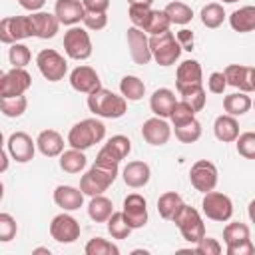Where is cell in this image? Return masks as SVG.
I'll return each instance as SVG.
<instances>
[{
    "label": "cell",
    "mask_w": 255,
    "mask_h": 255,
    "mask_svg": "<svg viewBox=\"0 0 255 255\" xmlns=\"http://www.w3.org/2000/svg\"><path fill=\"white\" fill-rule=\"evenodd\" d=\"M118 165L114 161H106V159H96L94 165L82 175L80 179V189L84 195H102L118 177Z\"/></svg>",
    "instance_id": "obj_1"
},
{
    "label": "cell",
    "mask_w": 255,
    "mask_h": 255,
    "mask_svg": "<svg viewBox=\"0 0 255 255\" xmlns=\"http://www.w3.org/2000/svg\"><path fill=\"white\" fill-rule=\"evenodd\" d=\"M88 108L98 118L118 120L128 112V100L108 88H98L88 94Z\"/></svg>",
    "instance_id": "obj_2"
},
{
    "label": "cell",
    "mask_w": 255,
    "mask_h": 255,
    "mask_svg": "<svg viewBox=\"0 0 255 255\" xmlns=\"http://www.w3.org/2000/svg\"><path fill=\"white\" fill-rule=\"evenodd\" d=\"M106 137V126L96 118H86L78 124H74L68 131V143L74 149L86 151L94 143H100Z\"/></svg>",
    "instance_id": "obj_3"
},
{
    "label": "cell",
    "mask_w": 255,
    "mask_h": 255,
    "mask_svg": "<svg viewBox=\"0 0 255 255\" xmlns=\"http://www.w3.org/2000/svg\"><path fill=\"white\" fill-rule=\"evenodd\" d=\"M171 221L177 225L181 237L185 241H189V243H195L205 235V223H203L199 211L195 207L187 205V203H181L177 207V211L173 213Z\"/></svg>",
    "instance_id": "obj_4"
},
{
    "label": "cell",
    "mask_w": 255,
    "mask_h": 255,
    "mask_svg": "<svg viewBox=\"0 0 255 255\" xmlns=\"http://www.w3.org/2000/svg\"><path fill=\"white\" fill-rule=\"evenodd\" d=\"M149 52H151V58L159 64V66H171L177 62L179 54H181V46L177 44L175 36L165 30L161 34H155L149 38Z\"/></svg>",
    "instance_id": "obj_5"
},
{
    "label": "cell",
    "mask_w": 255,
    "mask_h": 255,
    "mask_svg": "<svg viewBox=\"0 0 255 255\" xmlns=\"http://www.w3.org/2000/svg\"><path fill=\"white\" fill-rule=\"evenodd\" d=\"M223 239L227 245V255H251L255 245L251 243L249 225L241 221H231L223 229Z\"/></svg>",
    "instance_id": "obj_6"
},
{
    "label": "cell",
    "mask_w": 255,
    "mask_h": 255,
    "mask_svg": "<svg viewBox=\"0 0 255 255\" xmlns=\"http://www.w3.org/2000/svg\"><path fill=\"white\" fill-rule=\"evenodd\" d=\"M36 66L40 70V74L48 80V82H60L64 80L66 72H68V62L66 58L52 50V48H46V50H40L38 56H36Z\"/></svg>",
    "instance_id": "obj_7"
},
{
    "label": "cell",
    "mask_w": 255,
    "mask_h": 255,
    "mask_svg": "<svg viewBox=\"0 0 255 255\" xmlns=\"http://www.w3.org/2000/svg\"><path fill=\"white\" fill-rule=\"evenodd\" d=\"M34 28L30 16H6L0 20V42L16 44L24 38H32Z\"/></svg>",
    "instance_id": "obj_8"
},
{
    "label": "cell",
    "mask_w": 255,
    "mask_h": 255,
    "mask_svg": "<svg viewBox=\"0 0 255 255\" xmlns=\"http://www.w3.org/2000/svg\"><path fill=\"white\" fill-rule=\"evenodd\" d=\"M201 209L203 215L211 221H229L233 215V201L229 199V195L219 193V191H207L201 199Z\"/></svg>",
    "instance_id": "obj_9"
},
{
    "label": "cell",
    "mask_w": 255,
    "mask_h": 255,
    "mask_svg": "<svg viewBox=\"0 0 255 255\" xmlns=\"http://www.w3.org/2000/svg\"><path fill=\"white\" fill-rule=\"evenodd\" d=\"M64 50L72 60H88L92 56V40L86 28L72 26L64 34Z\"/></svg>",
    "instance_id": "obj_10"
},
{
    "label": "cell",
    "mask_w": 255,
    "mask_h": 255,
    "mask_svg": "<svg viewBox=\"0 0 255 255\" xmlns=\"http://www.w3.org/2000/svg\"><path fill=\"white\" fill-rule=\"evenodd\" d=\"M201 80H203V72H201V64L197 60H183L177 66L175 88H177L179 96L201 88Z\"/></svg>",
    "instance_id": "obj_11"
},
{
    "label": "cell",
    "mask_w": 255,
    "mask_h": 255,
    "mask_svg": "<svg viewBox=\"0 0 255 255\" xmlns=\"http://www.w3.org/2000/svg\"><path fill=\"white\" fill-rule=\"evenodd\" d=\"M189 179H191V185L201 193H207V191L215 189V185H217V167H215V163H211L207 159H197L189 169Z\"/></svg>",
    "instance_id": "obj_12"
},
{
    "label": "cell",
    "mask_w": 255,
    "mask_h": 255,
    "mask_svg": "<svg viewBox=\"0 0 255 255\" xmlns=\"http://www.w3.org/2000/svg\"><path fill=\"white\" fill-rule=\"evenodd\" d=\"M32 86V76L24 68H12L0 78V98L22 96Z\"/></svg>",
    "instance_id": "obj_13"
},
{
    "label": "cell",
    "mask_w": 255,
    "mask_h": 255,
    "mask_svg": "<svg viewBox=\"0 0 255 255\" xmlns=\"http://www.w3.org/2000/svg\"><path fill=\"white\" fill-rule=\"evenodd\" d=\"M50 235L58 243H74L80 237V223L70 213H58L50 223Z\"/></svg>",
    "instance_id": "obj_14"
},
{
    "label": "cell",
    "mask_w": 255,
    "mask_h": 255,
    "mask_svg": "<svg viewBox=\"0 0 255 255\" xmlns=\"http://www.w3.org/2000/svg\"><path fill=\"white\" fill-rule=\"evenodd\" d=\"M227 86L239 88V92L251 94L255 90V68L251 66H241V64H229L223 70Z\"/></svg>",
    "instance_id": "obj_15"
},
{
    "label": "cell",
    "mask_w": 255,
    "mask_h": 255,
    "mask_svg": "<svg viewBox=\"0 0 255 255\" xmlns=\"http://www.w3.org/2000/svg\"><path fill=\"white\" fill-rule=\"evenodd\" d=\"M122 213L131 229H141L147 223V203L139 193H129L124 199Z\"/></svg>",
    "instance_id": "obj_16"
},
{
    "label": "cell",
    "mask_w": 255,
    "mask_h": 255,
    "mask_svg": "<svg viewBox=\"0 0 255 255\" xmlns=\"http://www.w3.org/2000/svg\"><path fill=\"white\" fill-rule=\"evenodd\" d=\"M128 48H129V56L137 66H145L151 60V52H149V38L145 36L143 30L131 26L128 28Z\"/></svg>",
    "instance_id": "obj_17"
},
{
    "label": "cell",
    "mask_w": 255,
    "mask_h": 255,
    "mask_svg": "<svg viewBox=\"0 0 255 255\" xmlns=\"http://www.w3.org/2000/svg\"><path fill=\"white\" fill-rule=\"evenodd\" d=\"M8 153L18 163H28L36 153V141L26 131H14L8 137Z\"/></svg>",
    "instance_id": "obj_18"
},
{
    "label": "cell",
    "mask_w": 255,
    "mask_h": 255,
    "mask_svg": "<svg viewBox=\"0 0 255 255\" xmlns=\"http://www.w3.org/2000/svg\"><path fill=\"white\" fill-rule=\"evenodd\" d=\"M129 151H131V141H129V137L118 133V135H112V137L104 143V147L98 151L96 159H106V161L120 163L122 159L128 157Z\"/></svg>",
    "instance_id": "obj_19"
},
{
    "label": "cell",
    "mask_w": 255,
    "mask_h": 255,
    "mask_svg": "<svg viewBox=\"0 0 255 255\" xmlns=\"http://www.w3.org/2000/svg\"><path fill=\"white\" fill-rule=\"evenodd\" d=\"M70 86L80 94H90L102 88V80L92 66H78L70 74Z\"/></svg>",
    "instance_id": "obj_20"
},
{
    "label": "cell",
    "mask_w": 255,
    "mask_h": 255,
    "mask_svg": "<svg viewBox=\"0 0 255 255\" xmlns=\"http://www.w3.org/2000/svg\"><path fill=\"white\" fill-rule=\"evenodd\" d=\"M141 137L149 143V145H163L169 141L171 137V128L163 118H149L143 122L141 126Z\"/></svg>",
    "instance_id": "obj_21"
},
{
    "label": "cell",
    "mask_w": 255,
    "mask_h": 255,
    "mask_svg": "<svg viewBox=\"0 0 255 255\" xmlns=\"http://www.w3.org/2000/svg\"><path fill=\"white\" fill-rule=\"evenodd\" d=\"M84 14H86V10L80 0H56L54 16L58 18L60 24L76 26L78 22H82Z\"/></svg>",
    "instance_id": "obj_22"
},
{
    "label": "cell",
    "mask_w": 255,
    "mask_h": 255,
    "mask_svg": "<svg viewBox=\"0 0 255 255\" xmlns=\"http://www.w3.org/2000/svg\"><path fill=\"white\" fill-rule=\"evenodd\" d=\"M30 20H32V28H34V36L40 38V40H48V38H54L58 28H60V22L54 14L50 12H32L30 14Z\"/></svg>",
    "instance_id": "obj_23"
},
{
    "label": "cell",
    "mask_w": 255,
    "mask_h": 255,
    "mask_svg": "<svg viewBox=\"0 0 255 255\" xmlns=\"http://www.w3.org/2000/svg\"><path fill=\"white\" fill-rule=\"evenodd\" d=\"M54 203L64 211H76L84 205V193L74 185H58L54 189Z\"/></svg>",
    "instance_id": "obj_24"
},
{
    "label": "cell",
    "mask_w": 255,
    "mask_h": 255,
    "mask_svg": "<svg viewBox=\"0 0 255 255\" xmlns=\"http://www.w3.org/2000/svg\"><path fill=\"white\" fill-rule=\"evenodd\" d=\"M122 177H124V181H126L128 187L137 189V187H143V185L149 183L151 169H149V165H147L145 161H129V163L124 167Z\"/></svg>",
    "instance_id": "obj_25"
},
{
    "label": "cell",
    "mask_w": 255,
    "mask_h": 255,
    "mask_svg": "<svg viewBox=\"0 0 255 255\" xmlns=\"http://www.w3.org/2000/svg\"><path fill=\"white\" fill-rule=\"evenodd\" d=\"M36 147L46 157H58L64 151V137L56 129H42L36 137Z\"/></svg>",
    "instance_id": "obj_26"
},
{
    "label": "cell",
    "mask_w": 255,
    "mask_h": 255,
    "mask_svg": "<svg viewBox=\"0 0 255 255\" xmlns=\"http://www.w3.org/2000/svg\"><path fill=\"white\" fill-rule=\"evenodd\" d=\"M213 133L219 141L223 143H231L237 139L239 135V124L235 120V116H229V114H223V116H217L215 122H213Z\"/></svg>",
    "instance_id": "obj_27"
},
{
    "label": "cell",
    "mask_w": 255,
    "mask_h": 255,
    "mask_svg": "<svg viewBox=\"0 0 255 255\" xmlns=\"http://www.w3.org/2000/svg\"><path fill=\"white\" fill-rule=\"evenodd\" d=\"M177 100H175V94L169 90V88H159V90H155L153 94H151V98H149V108H151V112L157 116V118H169V112H171V108H173V104H175Z\"/></svg>",
    "instance_id": "obj_28"
},
{
    "label": "cell",
    "mask_w": 255,
    "mask_h": 255,
    "mask_svg": "<svg viewBox=\"0 0 255 255\" xmlns=\"http://www.w3.org/2000/svg\"><path fill=\"white\" fill-rule=\"evenodd\" d=\"M229 24L235 32H253L255 28V6H243L229 16Z\"/></svg>",
    "instance_id": "obj_29"
},
{
    "label": "cell",
    "mask_w": 255,
    "mask_h": 255,
    "mask_svg": "<svg viewBox=\"0 0 255 255\" xmlns=\"http://www.w3.org/2000/svg\"><path fill=\"white\" fill-rule=\"evenodd\" d=\"M112 213H114V205H112V201H110L108 197H104V195H94V197L90 199V203H88V215H90L92 221H96V223H106Z\"/></svg>",
    "instance_id": "obj_30"
},
{
    "label": "cell",
    "mask_w": 255,
    "mask_h": 255,
    "mask_svg": "<svg viewBox=\"0 0 255 255\" xmlns=\"http://www.w3.org/2000/svg\"><path fill=\"white\" fill-rule=\"evenodd\" d=\"M86 163H88V159H86L84 151H80V149L70 147L60 153V167L66 173H80L86 167Z\"/></svg>",
    "instance_id": "obj_31"
},
{
    "label": "cell",
    "mask_w": 255,
    "mask_h": 255,
    "mask_svg": "<svg viewBox=\"0 0 255 255\" xmlns=\"http://www.w3.org/2000/svg\"><path fill=\"white\" fill-rule=\"evenodd\" d=\"M223 110L229 116H243L251 110V98L245 92H237V94H229L223 98Z\"/></svg>",
    "instance_id": "obj_32"
},
{
    "label": "cell",
    "mask_w": 255,
    "mask_h": 255,
    "mask_svg": "<svg viewBox=\"0 0 255 255\" xmlns=\"http://www.w3.org/2000/svg\"><path fill=\"white\" fill-rule=\"evenodd\" d=\"M120 92H122V96H124L126 100L137 102V100H141L143 94H145V84H143L137 76H124V78L120 80Z\"/></svg>",
    "instance_id": "obj_33"
},
{
    "label": "cell",
    "mask_w": 255,
    "mask_h": 255,
    "mask_svg": "<svg viewBox=\"0 0 255 255\" xmlns=\"http://www.w3.org/2000/svg\"><path fill=\"white\" fill-rule=\"evenodd\" d=\"M201 24L205 28H219L225 20V10L219 2H209L201 8Z\"/></svg>",
    "instance_id": "obj_34"
},
{
    "label": "cell",
    "mask_w": 255,
    "mask_h": 255,
    "mask_svg": "<svg viewBox=\"0 0 255 255\" xmlns=\"http://www.w3.org/2000/svg\"><path fill=\"white\" fill-rule=\"evenodd\" d=\"M163 12H165V16L169 18L171 24H181L183 26V24L191 22V18H193V10L185 2H169Z\"/></svg>",
    "instance_id": "obj_35"
},
{
    "label": "cell",
    "mask_w": 255,
    "mask_h": 255,
    "mask_svg": "<svg viewBox=\"0 0 255 255\" xmlns=\"http://www.w3.org/2000/svg\"><path fill=\"white\" fill-rule=\"evenodd\" d=\"M28 108L26 96H10V98H0V112L6 118H20Z\"/></svg>",
    "instance_id": "obj_36"
},
{
    "label": "cell",
    "mask_w": 255,
    "mask_h": 255,
    "mask_svg": "<svg viewBox=\"0 0 255 255\" xmlns=\"http://www.w3.org/2000/svg\"><path fill=\"white\" fill-rule=\"evenodd\" d=\"M173 129H175V137L181 143H193V141H197L201 137V124L195 118L185 122V124H181V126H173Z\"/></svg>",
    "instance_id": "obj_37"
},
{
    "label": "cell",
    "mask_w": 255,
    "mask_h": 255,
    "mask_svg": "<svg viewBox=\"0 0 255 255\" xmlns=\"http://www.w3.org/2000/svg\"><path fill=\"white\" fill-rule=\"evenodd\" d=\"M181 195L175 193V191H165L163 195H159L157 199V213L163 217V219H171L173 213L177 211V207L181 205Z\"/></svg>",
    "instance_id": "obj_38"
},
{
    "label": "cell",
    "mask_w": 255,
    "mask_h": 255,
    "mask_svg": "<svg viewBox=\"0 0 255 255\" xmlns=\"http://www.w3.org/2000/svg\"><path fill=\"white\" fill-rule=\"evenodd\" d=\"M108 231H110V235L114 237V239H128L129 237V233L133 231L129 225H128V221L124 219V213L122 211H114L110 217H108Z\"/></svg>",
    "instance_id": "obj_39"
},
{
    "label": "cell",
    "mask_w": 255,
    "mask_h": 255,
    "mask_svg": "<svg viewBox=\"0 0 255 255\" xmlns=\"http://www.w3.org/2000/svg\"><path fill=\"white\" fill-rule=\"evenodd\" d=\"M86 255H120L118 245H114L112 241L104 239V237H94L86 243L84 247Z\"/></svg>",
    "instance_id": "obj_40"
},
{
    "label": "cell",
    "mask_w": 255,
    "mask_h": 255,
    "mask_svg": "<svg viewBox=\"0 0 255 255\" xmlns=\"http://www.w3.org/2000/svg\"><path fill=\"white\" fill-rule=\"evenodd\" d=\"M8 60L12 64V68H26L32 60V54H30V48L26 44H10V52H8Z\"/></svg>",
    "instance_id": "obj_41"
},
{
    "label": "cell",
    "mask_w": 255,
    "mask_h": 255,
    "mask_svg": "<svg viewBox=\"0 0 255 255\" xmlns=\"http://www.w3.org/2000/svg\"><path fill=\"white\" fill-rule=\"evenodd\" d=\"M169 26H171V22H169V18L165 16V12H163V10H151L149 22H147V26H145V30H143V32H147V34L155 36V34H161V32L169 30Z\"/></svg>",
    "instance_id": "obj_42"
},
{
    "label": "cell",
    "mask_w": 255,
    "mask_h": 255,
    "mask_svg": "<svg viewBox=\"0 0 255 255\" xmlns=\"http://www.w3.org/2000/svg\"><path fill=\"white\" fill-rule=\"evenodd\" d=\"M193 118H195V112L183 100L181 102H175L173 108H171V112H169V120H171L173 126H181V124H185V122H189Z\"/></svg>",
    "instance_id": "obj_43"
},
{
    "label": "cell",
    "mask_w": 255,
    "mask_h": 255,
    "mask_svg": "<svg viewBox=\"0 0 255 255\" xmlns=\"http://www.w3.org/2000/svg\"><path fill=\"white\" fill-rule=\"evenodd\" d=\"M237 153L243 155L245 159H255V133L253 131H243L237 135Z\"/></svg>",
    "instance_id": "obj_44"
},
{
    "label": "cell",
    "mask_w": 255,
    "mask_h": 255,
    "mask_svg": "<svg viewBox=\"0 0 255 255\" xmlns=\"http://www.w3.org/2000/svg\"><path fill=\"white\" fill-rule=\"evenodd\" d=\"M18 223L10 213H0V243H8L16 237Z\"/></svg>",
    "instance_id": "obj_45"
},
{
    "label": "cell",
    "mask_w": 255,
    "mask_h": 255,
    "mask_svg": "<svg viewBox=\"0 0 255 255\" xmlns=\"http://www.w3.org/2000/svg\"><path fill=\"white\" fill-rule=\"evenodd\" d=\"M129 20L135 28L139 30H145L147 22H149V16H151V8L149 6H137V4H131L129 6Z\"/></svg>",
    "instance_id": "obj_46"
},
{
    "label": "cell",
    "mask_w": 255,
    "mask_h": 255,
    "mask_svg": "<svg viewBox=\"0 0 255 255\" xmlns=\"http://www.w3.org/2000/svg\"><path fill=\"white\" fill-rule=\"evenodd\" d=\"M181 100H183L185 104H189L193 112H201V110L205 108L207 96H205V90H203V86H201V88H197V90H191V92H187V94H181Z\"/></svg>",
    "instance_id": "obj_47"
},
{
    "label": "cell",
    "mask_w": 255,
    "mask_h": 255,
    "mask_svg": "<svg viewBox=\"0 0 255 255\" xmlns=\"http://www.w3.org/2000/svg\"><path fill=\"white\" fill-rule=\"evenodd\" d=\"M221 251H223V247L213 237L203 235L199 241H195V253H199V255H219Z\"/></svg>",
    "instance_id": "obj_48"
},
{
    "label": "cell",
    "mask_w": 255,
    "mask_h": 255,
    "mask_svg": "<svg viewBox=\"0 0 255 255\" xmlns=\"http://www.w3.org/2000/svg\"><path fill=\"white\" fill-rule=\"evenodd\" d=\"M82 22L88 30H102L108 26V14L106 12H86Z\"/></svg>",
    "instance_id": "obj_49"
},
{
    "label": "cell",
    "mask_w": 255,
    "mask_h": 255,
    "mask_svg": "<svg viewBox=\"0 0 255 255\" xmlns=\"http://www.w3.org/2000/svg\"><path fill=\"white\" fill-rule=\"evenodd\" d=\"M207 88L211 94H223L225 88H227V82H225V76L223 72H213L207 80Z\"/></svg>",
    "instance_id": "obj_50"
},
{
    "label": "cell",
    "mask_w": 255,
    "mask_h": 255,
    "mask_svg": "<svg viewBox=\"0 0 255 255\" xmlns=\"http://www.w3.org/2000/svg\"><path fill=\"white\" fill-rule=\"evenodd\" d=\"M175 40H177V44L181 46V50H193V32L191 30H187V28H183V30H179L177 32V36H175Z\"/></svg>",
    "instance_id": "obj_51"
},
{
    "label": "cell",
    "mask_w": 255,
    "mask_h": 255,
    "mask_svg": "<svg viewBox=\"0 0 255 255\" xmlns=\"http://www.w3.org/2000/svg\"><path fill=\"white\" fill-rule=\"evenodd\" d=\"M86 12H106L110 8V0H82Z\"/></svg>",
    "instance_id": "obj_52"
},
{
    "label": "cell",
    "mask_w": 255,
    "mask_h": 255,
    "mask_svg": "<svg viewBox=\"0 0 255 255\" xmlns=\"http://www.w3.org/2000/svg\"><path fill=\"white\" fill-rule=\"evenodd\" d=\"M18 4L28 12H38L46 4V0H18Z\"/></svg>",
    "instance_id": "obj_53"
},
{
    "label": "cell",
    "mask_w": 255,
    "mask_h": 255,
    "mask_svg": "<svg viewBox=\"0 0 255 255\" xmlns=\"http://www.w3.org/2000/svg\"><path fill=\"white\" fill-rule=\"evenodd\" d=\"M8 165H10V159H8V153L0 147V173H4L6 169H8Z\"/></svg>",
    "instance_id": "obj_54"
},
{
    "label": "cell",
    "mask_w": 255,
    "mask_h": 255,
    "mask_svg": "<svg viewBox=\"0 0 255 255\" xmlns=\"http://www.w3.org/2000/svg\"><path fill=\"white\" fill-rule=\"evenodd\" d=\"M128 2H129V6H131V4H137V6H151L153 0H128Z\"/></svg>",
    "instance_id": "obj_55"
},
{
    "label": "cell",
    "mask_w": 255,
    "mask_h": 255,
    "mask_svg": "<svg viewBox=\"0 0 255 255\" xmlns=\"http://www.w3.org/2000/svg\"><path fill=\"white\" fill-rule=\"evenodd\" d=\"M34 253H48V255H50V249H46V247H38V249H34Z\"/></svg>",
    "instance_id": "obj_56"
},
{
    "label": "cell",
    "mask_w": 255,
    "mask_h": 255,
    "mask_svg": "<svg viewBox=\"0 0 255 255\" xmlns=\"http://www.w3.org/2000/svg\"><path fill=\"white\" fill-rule=\"evenodd\" d=\"M2 197H4V185H2V181H0V201H2Z\"/></svg>",
    "instance_id": "obj_57"
},
{
    "label": "cell",
    "mask_w": 255,
    "mask_h": 255,
    "mask_svg": "<svg viewBox=\"0 0 255 255\" xmlns=\"http://www.w3.org/2000/svg\"><path fill=\"white\" fill-rule=\"evenodd\" d=\"M2 143H4V135H2V131H0V147H2Z\"/></svg>",
    "instance_id": "obj_58"
},
{
    "label": "cell",
    "mask_w": 255,
    "mask_h": 255,
    "mask_svg": "<svg viewBox=\"0 0 255 255\" xmlns=\"http://www.w3.org/2000/svg\"><path fill=\"white\" fill-rule=\"evenodd\" d=\"M221 2H227V4H233V2H239V0H221Z\"/></svg>",
    "instance_id": "obj_59"
},
{
    "label": "cell",
    "mask_w": 255,
    "mask_h": 255,
    "mask_svg": "<svg viewBox=\"0 0 255 255\" xmlns=\"http://www.w3.org/2000/svg\"><path fill=\"white\" fill-rule=\"evenodd\" d=\"M2 74H4V72H2V70H0V78H2Z\"/></svg>",
    "instance_id": "obj_60"
}]
</instances>
